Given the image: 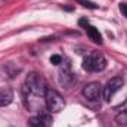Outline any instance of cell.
<instances>
[{"instance_id":"cell-1","label":"cell","mask_w":127,"mask_h":127,"mask_svg":"<svg viewBox=\"0 0 127 127\" xmlns=\"http://www.w3.org/2000/svg\"><path fill=\"white\" fill-rule=\"evenodd\" d=\"M44 100H46V108H47L49 112H59L65 106L62 96L59 95L56 90L50 89V87H47V90L44 93Z\"/></svg>"},{"instance_id":"cell-2","label":"cell","mask_w":127,"mask_h":127,"mask_svg":"<svg viewBox=\"0 0 127 127\" xmlns=\"http://www.w3.org/2000/svg\"><path fill=\"white\" fill-rule=\"evenodd\" d=\"M25 86L30 89V92L34 95H44L46 90H47V86H46V80L37 74V72H31L27 75V80H25Z\"/></svg>"},{"instance_id":"cell-3","label":"cell","mask_w":127,"mask_h":127,"mask_svg":"<svg viewBox=\"0 0 127 127\" xmlns=\"http://www.w3.org/2000/svg\"><path fill=\"white\" fill-rule=\"evenodd\" d=\"M106 66V59L102 53L99 52H92L89 56L83 59V68L89 72L92 71H102Z\"/></svg>"},{"instance_id":"cell-4","label":"cell","mask_w":127,"mask_h":127,"mask_svg":"<svg viewBox=\"0 0 127 127\" xmlns=\"http://www.w3.org/2000/svg\"><path fill=\"white\" fill-rule=\"evenodd\" d=\"M123 84H124V80H123L121 77H114V78H111V80L106 83V86L103 87V96H105V99H106V100H111V97L123 87Z\"/></svg>"},{"instance_id":"cell-5","label":"cell","mask_w":127,"mask_h":127,"mask_svg":"<svg viewBox=\"0 0 127 127\" xmlns=\"http://www.w3.org/2000/svg\"><path fill=\"white\" fill-rule=\"evenodd\" d=\"M102 92H103V87L96 81H92L83 87V96L89 100H97L102 95Z\"/></svg>"},{"instance_id":"cell-6","label":"cell","mask_w":127,"mask_h":127,"mask_svg":"<svg viewBox=\"0 0 127 127\" xmlns=\"http://www.w3.org/2000/svg\"><path fill=\"white\" fill-rule=\"evenodd\" d=\"M13 99V92L10 87H0V106H6L12 102Z\"/></svg>"},{"instance_id":"cell-7","label":"cell","mask_w":127,"mask_h":127,"mask_svg":"<svg viewBox=\"0 0 127 127\" xmlns=\"http://www.w3.org/2000/svg\"><path fill=\"white\" fill-rule=\"evenodd\" d=\"M86 31H87V35L90 37V40H93L97 44L102 43V37H100V32L97 31V28L92 27V25H87V27H86Z\"/></svg>"},{"instance_id":"cell-8","label":"cell","mask_w":127,"mask_h":127,"mask_svg":"<svg viewBox=\"0 0 127 127\" xmlns=\"http://www.w3.org/2000/svg\"><path fill=\"white\" fill-rule=\"evenodd\" d=\"M72 81H74V77H72L68 71H64V72H61V77H59V83H61V86L68 87Z\"/></svg>"},{"instance_id":"cell-9","label":"cell","mask_w":127,"mask_h":127,"mask_svg":"<svg viewBox=\"0 0 127 127\" xmlns=\"http://www.w3.org/2000/svg\"><path fill=\"white\" fill-rule=\"evenodd\" d=\"M38 118L41 120V123L44 124V127H50V124H52V117L49 114L41 112V114H38Z\"/></svg>"},{"instance_id":"cell-10","label":"cell","mask_w":127,"mask_h":127,"mask_svg":"<svg viewBox=\"0 0 127 127\" xmlns=\"http://www.w3.org/2000/svg\"><path fill=\"white\" fill-rule=\"evenodd\" d=\"M28 124H30V127H44V124L41 123V120L38 118V115L31 117V118H30V121H28Z\"/></svg>"},{"instance_id":"cell-11","label":"cell","mask_w":127,"mask_h":127,"mask_svg":"<svg viewBox=\"0 0 127 127\" xmlns=\"http://www.w3.org/2000/svg\"><path fill=\"white\" fill-rule=\"evenodd\" d=\"M78 3L83 4L84 7H90V9H96L97 7V4H95L93 1H89V0H78Z\"/></svg>"},{"instance_id":"cell-12","label":"cell","mask_w":127,"mask_h":127,"mask_svg":"<svg viewBox=\"0 0 127 127\" xmlns=\"http://www.w3.org/2000/svg\"><path fill=\"white\" fill-rule=\"evenodd\" d=\"M61 62H62V58H61L59 55H52V56H50V64H53V65H59Z\"/></svg>"},{"instance_id":"cell-13","label":"cell","mask_w":127,"mask_h":127,"mask_svg":"<svg viewBox=\"0 0 127 127\" xmlns=\"http://www.w3.org/2000/svg\"><path fill=\"white\" fill-rule=\"evenodd\" d=\"M120 12L123 13V16L127 18V4L126 3H120Z\"/></svg>"},{"instance_id":"cell-14","label":"cell","mask_w":127,"mask_h":127,"mask_svg":"<svg viewBox=\"0 0 127 127\" xmlns=\"http://www.w3.org/2000/svg\"><path fill=\"white\" fill-rule=\"evenodd\" d=\"M78 24H80L81 27H87V25H89V22H87V19H80V21H78Z\"/></svg>"}]
</instances>
